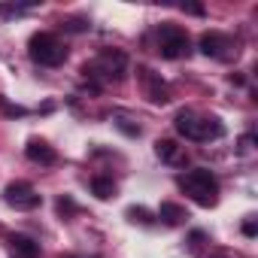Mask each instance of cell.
Instances as JSON below:
<instances>
[{"label":"cell","mask_w":258,"mask_h":258,"mask_svg":"<svg viewBox=\"0 0 258 258\" xmlns=\"http://www.w3.org/2000/svg\"><path fill=\"white\" fill-rule=\"evenodd\" d=\"M176 134L195 143H207V140H219L225 137V124L216 115H195L191 109H179L176 112Z\"/></svg>","instance_id":"cell-1"},{"label":"cell","mask_w":258,"mask_h":258,"mask_svg":"<svg viewBox=\"0 0 258 258\" xmlns=\"http://www.w3.org/2000/svg\"><path fill=\"white\" fill-rule=\"evenodd\" d=\"M179 188L201 207H216V201H219V179L207 167H195V170L182 173Z\"/></svg>","instance_id":"cell-2"},{"label":"cell","mask_w":258,"mask_h":258,"mask_svg":"<svg viewBox=\"0 0 258 258\" xmlns=\"http://www.w3.org/2000/svg\"><path fill=\"white\" fill-rule=\"evenodd\" d=\"M28 55H31L37 64H43V67H58V64L67 61V49H64L61 40H58L55 34H49V31H40V34L31 37Z\"/></svg>","instance_id":"cell-3"},{"label":"cell","mask_w":258,"mask_h":258,"mask_svg":"<svg viewBox=\"0 0 258 258\" xmlns=\"http://www.w3.org/2000/svg\"><path fill=\"white\" fill-rule=\"evenodd\" d=\"M158 52L161 58H185L191 52V43H188V34L179 28V25H161L158 28Z\"/></svg>","instance_id":"cell-4"},{"label":"cell","mask_w":258,"mask_h":258,"mask_svg":"<svg viewBox=\"0 0 258 258\" xmlns=\"http://www.w3.org/2000/svg\"><path fill=\"white\" fill-rule=\"evenodd\" d=\"M82 73H85V76L103 73L106 79H121V76L127 73V55L118 52V49H106V52H100V58H97L94 64H85Z\"/></svg>","instance_id":"cell-5"},{"label":"cell","mask_w":258,"mask_h":258,"mask_svg":"<svg viewBox=\"0 0 258 258\" xmlns=\"http://www.w3.org/2000/svg\"><path fill=\"white\" fill-rule=\"evenodd\" d=\"M4 201L13 207V210H22V213H31L43 204V195L34 191L31 182H10L7 191H4Z\"/></svg>","instance_id":"cell-6"},{"label":"cell","mask_w":258,"mask_h":258,"mask_svg":"<svg viewBox=\"0 0 258 258\" xmlns=\"http://www.w3.org/2000/svg\"><path fill=\"white\" fill-rule=\"evenodd\" d=\"M198 46H201V52H204L207 58H219V61L231 58V49L237 52V46L231 43V37H225V34H219V31H207Z\"/></svg>","instance_id":"cell-7"},{"label":"cell","mask_w":258,"mask_h":258,"mask_svg":"<svg viewBox=\"0 0 258 258\" xmlns=\"http://www.w3.org/2000/svg\"><path fill=\"white\" fill-rule=\"evenodd\" d=\"M140 79H143V85H146V94H149V100L152 103H167L170 100V88L161 82V76L158 73H152V70H146V67H140Z\"/></svg>","instance_id":"cell-8"},{"label":"cell","mask_w":258,"mask_h":258,"mask_svg":"<svg viewBox=\"0 0 258 258\" xmlns=\"http://www.w3.org/2000/svg\"><path fill=\"white\" fill-rule=\"evenodd\" d=\"M10 258H40V243L34 237L16 234L10 237Z\"/></svg>","instance_id":"cell-9"},{"label":"cell","mask_w":258,"mask_h":258,"mask_svg":"<svg viewBox=\"0 0 258 258\" xmlns=\"http://www.w3.org/2000/svg\"><path fill=\"white\" fill-rule=\"evenodd\" d=\"M25 155L31 158V161H37V164H55L58 161V152L46 143V140H28V146H25Z\"/></svg>","instance_id":"cell-10"},{"label":"cell","mask_w":258,"mask_h":258,"mask_svg":"<svg viewBox=\"0 0 258 258\" xmlns=\"http://www.w3.org/2000/svg\"><path fill=\"white\" fill-rule=\"evenodd\" d=\"M155 152L164 164H185V149L176 143V140H158L155 143Z\"/></svg>","instance_id":"cell-11"},{"label":"cell","mask_w":258,"mask_h":258,"mask_svg":"<svg viewBox=\"0 0 258 258\" xmlns=\"http://www.w3.org/2000/svg\"><path fill=\"white\" fill-rule=\"evenodd\" d=\"M158 219L167 222V225H182V222L188 219V213H185V207H179V204H173V201H164V204L158 207Z\"/></svg>","instance_id":"cell-12"},{"label":"cell","mask_w":258,"mask_h":258,"mask_svg":"<svg viewBox=\"0 0 258 258\" xmlns=\"http://www.w3.org/2000/svg\"><path fill=\"white\" fill-rule=\"evenodd\" d=\"M91 191H94L100 201H109V198L115 195V182L106 179V176H94V179H91Z\"/></svg>","instance_id":"cell-13"},{"label":"cell","mask_w":258,"mask_h":258,"mask_svg":"<svg viewBox=\"0 0 258 258\" xmlns=\"http://www.w3.org/2000/svg\"><path fill=\"white\" fill-rule=\"evenodd\" d=\"M127 219L140 222V225H152V213L146 207H127Z\"/></svg>","instance_id":"cell-14"},{"label":"cell","mask_w":258,"mask_h":258,"mask_svg":"<svg viewBox=\"0 0 258 258\" xmlns=\"http://www.w3.org/2000/svg\"><path fill=\"white\" fill-rule=\"evenodd\" d=\"M64 28H67V31H73V34H82V31H88L91 25H88L85 19H70V22H64Z\"/></svg>","instance_id":"cell-15"},{"label":"cell","mask_w":258,"mask_h":258,"mask_svg":"<svg viewBox=\"0 0 258 258\" xmlns=\"http://www.w3.org/2000/svg\"><path fill=\"white\" fill-rule=\"evenodd\" d=\"M182 13H188V16H207V10L201 4H182Z\"/></svg>","instance_id":"cell-16"},{"label":"cell","mask_w":258,"mask_h":258,"mask_svg":"<svg viewBox=\"0 0 258 258\" xmlns=\"http://www.w3.org/2000/svg\"><path fill=\"white\" fill-rule=\"evenodd\" d=\"M58 210H61V213H73V210H76V204H73L70 198H61V201H58Z\"/></svg>","instance_id":"cell-17"},{"label":"cell","mask_w":258,"mask_h":258,"mask_svg":"<svg viewBox=\"0 0 258 258\" xmlns=\"http://www.w3.org/2000/svg\"><path fill=\"white\" fill-rule=\"evenodd\" d=\"M243 234H246V237H255V234H258V228H255V222H252V219H246V222H243Z\"/></svg>","instance_id":"cell-18"},{"label":"cell","mask_w":258,"mask_h":258,"mask_svg":"<svg viewBox=\"0 0 258 258\" xmlns=\"http://www.w3.org/2000/svg\"><path fill=\"white\" fill-rule=\"evenodd\" d=\"M4 109H7V115H25L22 106H4Z\"/></svg>","instance_id":"cell-19"},{"label":"cell","mask_w":258,"mask_h":258,"mask_svg":"<svg viewBox=\"0 0 258 258\" xmlns=\"http://www.w3.org/2000/svg\"><path fill=\"white\" fill-rule=\"evenodd\" d=\"M252 143H255V137H252V134H246V137L240 140V146H243V149H252Z\"/></svg>","instance_id":"cell-20"}]
</instances>
